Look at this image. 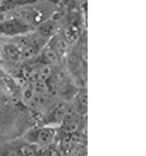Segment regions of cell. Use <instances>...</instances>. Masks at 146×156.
<instances>
[{
  "instance_id": "obj_1",
  "label": "cell",
  "mask_w": 146,
  "mask_h": 156,
  "mask_svg": "<svg viewBox=\"0 0 146 156\" xmlns=\"http://www.w3.org/2000/svg\"><path fill=\"white\" fill-rule=\"evenodd\" d=\"M21 84L0 68V144L19 138L30 127L32 113L20 98Z\"/></svg>"
},
{
  "instance_id": "obj_2",
  "label": "cell",
  "mask_w": 146,
  "mask_h": 156,
  "mask_svg": "<svg viewBox=\"0 0 146 156\" xmlns=\"http://www.w3.org/2000/svg\"><path fill=\"white\" fill-rule=\"evenodd\" d=\"M58 133V129L50 126L32 127L21 136L31 144L41 147H49L54 142Z\"/></svg>"
},
{
  "instance_id": "obj_3",
  "label": "cell",
  "mask_w": 146,
  "mask_h": 156,
  "mask_svg": "<svg viewBox=\"0 0 146 156\" xmlns=\"http://www.w3.org/2000/svg\"><path fill=\"white\" fill-rule=\"evenodd\" d=\"M34 31L35 30L34 29L29 27L20 20L5 14V20L1 28V36L15 37L24 35Z\"/></svg>"
},
{
  "instance_id": "obj_4",
  "label": "cell",
  "mask_w": 146,
  "mask_h": 156,
  "mask_svg": "<svg viewBox=\"0 0 146 156\" xmlns=\"http://www.w3.org/2000/svg\"><path fill=\"white\" fill-rule=\"evenodd\" d=\"M74 111L71 104L65 102L57 103L52 108L48 115L49 123L59 124L60 125L64 118L70 112Z\"/></svg>"
},
{
  "instance_id": "obj_5",
  "label": "cell",
  "mask_w": 146,
  "mask_h": 156,
  "mask_svg": "<svg viewBox=\"0 0 146 156\" xmlns=\"http://www.w3.org/2000/svg\"><path fill=\"white\" fill-rule=\"evenodd\" d=\"M61 29V23L59 21L55 18L54 16L41 24L36 29L43 37L50 40L54 36L59 33Z\"/></svg>"
},
{
  "instance_id": "obj_6",
  "label": "cell",
  "mask_w": 146,
  "mask_h": 156,
  "mask_svg": "<svg viewBox=\"0 0 146 156\" xmlns=\"http://www.w3.org/2000/svg\"><path fill=\"white\" fill-rule=\"evenodd\" d=\"M82 117L74 111L70 112L66 116L60 124L61 130L68 134L76 132L81 125Z\"/></svg>"
},
{
  "instance_id": "obj_7",
  "label": "cell",
  "mask_w": 146,
  "mask_h": 156,
  "mask_svg": "<svg viewBox=\"0 0 146 156\" xmlns=\"http://www.w3.org/2000/svg\"><path fill=\"white\" fill-rule=\"evenodd\" d=\"M20 156H41V149L21 137L13 140Z\"/></svg>"
},
{
  "instance_id": "obj_8",
  "label": "cell",
  "mask_w": 146,
  "mask_h": 156,
  "mask_svg": "<svg viewBox=\"0 0 146 156\" xmlns=\"http://www.w3.org/2000/svg\"><path fill=\"white\" fill-rule=\"evenodd\" d=\"M87 92L86 89L82 88L77 92L71 104L74 112L83 116L87 112Z\"/></svg>"
},
{
  "instance_id": "obj_9",
  "label": "cell",
  "mask_w": 146,
  "mask_h": 156,
  "mask_svg": "<svg viewBox=\"0 0 146 156\" xmlns=\"http://www.w3.org/2000/svg\"><path fill=\"white\" fill-rule=\"evenodd\" d=\"M0 156H20L13 140L0 144Z\"/></svg>"
},
{
  "instance_id": "obj_10",
  "label": "cell",
  "mask_w": 146,
  "mask_h": 156,
  "mask_svg": "<svg viewBox=\"0 0 146 156\" xmlns=\"http://www.w3.org/2000/svg\"><path fill=\"white\" fill-rule=\"evenodd\" d=\"M41 156H59L57 152L53 148H46L42 151L41 149Z\"/></svg>"
},
{
  "instance_id": "obj_11",
  "label": "cell",
  "mask_w": 146,
  "mask_h": 156,
  "mask_svg": "<svg viewBox=\"0 0 146 156\" xmlns=\"http://www.w3.org/2000/svg\"><path fill=\"white\" fill-rule=\"evenodd\" d=\"M5 20V14L4 13L0 12V37L1 36V28Z\"/></svg>"
},
{
  "instance_id": "obj_12",
  "label": "cell",
  "mask_w": 146,
  "mask_h": 156,
  "mask_svg": "<svg viewBox=\"0 0 146 156\" xmlns=\"http://www.w3.org/2000/svg\"></svg>"
}]
</instances>
